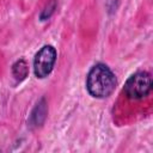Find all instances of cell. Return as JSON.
Returning <instances> with one entry per match:
<instances>
[{
  "label": "cell",
  "instance_id": "cell-1",
  "mask_svg": "<svg viewBox=\"0 0 153 153\" xmlns=\"http://www.w3.org/2000/svg\"><path fill=\"white\" fill-rule=\"evenodd\" d=\"M117 80L114 72L105 63H96L86 76V90L93 98H106L116 88Z\"/></svg>",
  "mask_w": 153,
  "mask_h": 153
},
{
  "label": "cell",
  "instance_id": "cell-2",
  "mask_svg": "<svg viewBox=\"0 0 153 153\" xmlns=\"http://www.w3.org/2000/svg\"><path fill=\"white\" fill-rule=\"evenodd\" d=\"M152 90V78L148 72L139 71L131 74L123 87L126 96L130 99H142L149 94Z\"/></svg>",
  "mask_w": 153,
  "mask_h": 153
},
{
  "label": "cell",
  "instance_id": "cell-3",
  "mask_svg": "<svg viewBox=\"0 0 153 153\" xmlns=\"http://www.w3.org/2000/svg\"><path fill=\"white\" fill-rule=\"evenodd\" d=\"M56 49L50 44L43 45L36 53L33 57V73L36 78L44 79L51 73L56 62Z\"/></svg>",
  "mask_w": 153,
  "mask_h": 153
},
{
  "label": "cell",
  "instance_id": "cell-4",
  "mask_svg": "<svg viewBox=\"0 0 153 153\" xmlns=\"http://www.w3.org/2000/svg\"><path fill=\"white\" fill-rule=\"evenodd\" d=\"M45 116H47V104H45V100L44 98H42L35 106V109L32 110L31 112V117H30V121L33 126L38 127L41 126L44 120H45Z\"/></svg>",
  "mask_w": 153,
  "mask_h": 153
},
{
  "label": "cell",
  "instance_id": "cell-5",
  "mask_svg": "<svg viewBox=\"0 0 153 153\" xmlns=\"http://www.w3.org/2000/svg\"><path fill=\"white\" fill-rule=\"evenodd\" d=\"M27 73H29V67L24 59L18 60L12 66V74L17 81H23L27 76Z\"/></svg>",
  "mask_w": 153,
  "mask_h": 153
},
{
  "label": "cell",
  "instance_id": "cell-6",
  "mask_svg": "<svg viewBox=\"0 0 153 153\" xmlns=\"http://www.w3.org/2000/svg\"><path fill=\"white\" fill-rule=\"evenodd\" d=\"M55 8H56V0L49 1V2L45 5V7L42 10V12H41V16H39L41 20H47V19H49V18L51 17V14L55 12Z\"/></svg>",
  "mask_w": 153,
  "mask_h": 153
},
{
  "label": "cell",
  "instance_id": "cell-7",
  "mask_svg": "<svg viewBox=\"0 0 153 153\" xmlns=\"http://www.w3.org/2000/svg\"><path fill=\"white\" fill-rule=\"evenodd\" d=\"M117 1H118V0H106V7L109 8V12H114V11H116Z\"/></svg>",
  "mask_w": 153,
  "mask_h": 153
}]
</instances>
